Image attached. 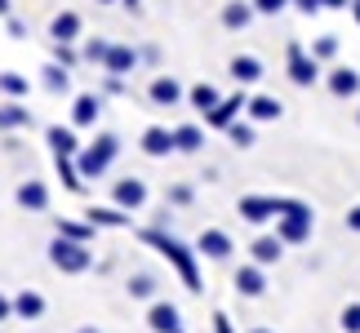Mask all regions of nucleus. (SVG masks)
I'll return each instance as SVG.
<instances>
[{
  "instance_id": "f3484780",
  "label": "nucleus",
  "mask_w": 360,
  "mask_h": 333,
  "mask_svg": "<svg viewBox=\"0 0 360 333\" xmlns=\"http://www.w3.org/2000/svg\"><path fill=\"white\" fill-rule=\"evenodd\" d=\"M98 116H103V93H76V103H72V124L76 129L98 124Z\"/></svg>"
},
{
  "instance_id": "4be33fe9",
  "label": "nucleus",
  "mask_w": 360,
  "mask_h": 333,
  "mask_svg": "<svg viewBox=\"0 0 360 333\" xmlns=\"http://www.w3.org/2000/svg\"><path fill=\"white\" fill-rule=\"evenodd\" d=\"M325 85H329L334 98H356V93H360V72H356V67H334V72L325 76Z\"/></svg>"
},
{
  "instance_id": "c03bdc74",
  "label": "nucleus",
  "mask_w": 360,
  "mask_h": 333,
  "mask_svg": "<svg viewBox=\"0 0 360 333\" xmlns=\"http://www.w3.org/2000/svg\"><path fill=\"white\" fill-rule=\"evenodd\" d=\"M342 222H347V231H356V235H360V204H352V209H347V218H342Z\"/></svg>"
},
{
  "instance_id": "c85d7f7f",
  "label": "nucleus",
  "mask_w": 360,
  "mask_h": 333,
  "mask_svg": "<svg viewBox=\"0 0 360 333\" xmlns=\"http://www.w3.org/2000/svg\"><path fill=\"white\" fill-rule=\"evenodd\" d=\"M174 143H178L183 156H196V151L205 147V129H200V124H178V129H174Z\"/></svg>"
},
{
  "instance_id": "473e14b6",
  "label": "nucleus",
  "mask_w": 360,
  "mask_h": 333,
  "mask_svg": "<svg viewBox=\"0 0 360 333\" xmlns=\"http://www.w3.org/2000/svg\"><path fill=\"white\" fill-rule=\"evenodd\" d=\"M124 289H129V298L147 302V298H156V275H151V271H134V275H129V285H124Z\"/></svg>"
},
{
  "instance_id": "393cba45",
  "label": "nucleus",
  "mask_w": 360,
  "mask_h": 333,
  "mask_svg": "<svg viewBox=\"0 0 360 333\" xmlns=\"http://www.w3.org/2000/svg\"><path fill=\"white\" fill-rule=\"evenodd\" d=\"M85 218L94 222V227H134L129 209H120V204H89Z\"/></svg>"
},
{
  "instance_id": "20e7f679",
  "label": "nucleus",
  "mask_w": 360,
  "mask_h": 333,
  "mask_svg": "<svg viewBox=\"0 0 360 333\" xmlns=\"http://www.w3.org/2000/svg\"><path fill=\"white\" fill-rule=\"evenodd\" d=\"M311 231H316V214H311V204H302V200H289V209L276 218V235H281L285 244H307Z\"/></svg>"
},
{
  "instance_id": "bb28decb",
  "label": "nucleus",
  "mask_w": 360,
  "mask_h": 333,
  "mask_svg": "<svg viewBox=\"0 0 360 333\" xmlns=\"http://www.w3.org/2000/svg\"><path fill=\"white\" fill-rule=\"evenodd\" d=\"M40 85H45L49 93H72V67H63V63H45L40 67Z\"/></svg>"
},
{
  "instance_id": "09e8293b",
  "label": "nucleus",
  "mask_w": 360,
  "mask_h": 333,
  "mask_svg": "<svg viewBox=\"0 0 360 333\" xmlns=\"http://www.w3.org/2000/svg\"><path fill=\"white\" fill-rule=\"evenodd\" d=\"M76 333H103V329L98 325H85V329H76Z\"/></svg>"
},
{
  "instance_id": "2eb2a0df",
  "label": "nucleus",
  "mask_w": 360,
  "mask_h": 333,
  "mask_svg": "<svg viewBox=\"0 0 360 333\" xmlns=\"http://www.w3.org/2000/svg\"><path fill=\"white\" fill-rule=\"evenodd\" d=\"M138 63H143V53H138L134 45H112V49H107V58H103V72L107 76H129Z\"/></svg>"
},
{
  "instance_id": "72a5a7b5",
  "label": "nucleus",
  "mask_w": 360,
  "mask_h": 333,
  "mask_svg": "<svg viewBox=\"0 0 360 333\" xmlns=\"http://www.w3.org/2000/svg\"><path fill=\"white\" fill-rule=\"evenodd\" d=\"M223 133H227L236 147H254V143H258V133H254V120H231Z\"/></svg>"
},
{
  "instance_id": "7c9ffc66",
  "label": "nucleus",
  "mask_w": 360,
  "mask_h": 333,
  "mask_svg": "<svg viewBox=\"0 0 360 333\" xmlns=\"http://www.w3.org/2000/svg\"><path fill=\"white\" fill-rule=\"evenodd\" d=\"M53 169H58L67 191H85V178H80V169H76V156H53Z\"/></svg>"
},
{
  "instance_id": "37998d69",
  "label": "nucleus",
  "mask_w": 360,
  "mask_h": 333,
  "mask_svg": "<svg viewBox=\"0 0 360 333\" xmlns=\"http://www.w3.org/2000/svg\"><path fill=\"white\" fill-rule=\"evenodd\" d=\"M5 320H13V298L0 294V325H5Z\"/></svg>"
},
{
  "instance_id": "6e6552de",
  "label": "nucleus",
  "mask_w": 360,
  "mask_h": 333,
  "mask_svg": "<svg viewBox=\"0 0 360 333\" xmlns=\"http://www.w3.org/2000/svg\"><path fill=\"white\" fill-rule=\"evenodd\" d=\"M231 249H236V244H231V235H227L223 227H205V231H200V240H196V254H200V258H210V262H227V258H231Z\"/></svg>"
},
{
  "instance_id": "0eeeda50",
  "label": "nucleus",
  "mask_w": 360,
  "mask_h": 333,
  "mask_svg": "<svg viewBox=\"0 0 360 333\" xmlns=\"http://www.w3.org/2000/svg\"><path fill=\"white\" fill-rule=\"evenodd\" d=\"M231 289H236L240 298H262L267 294V267H258V262L249 258L245 267H236V275H231Z\"/></svg>"
},
{
  "instance_id": "49530a36",
  "label": "nucleus",
  "mask_w": 360,
  "mask_h": 333,
  "mask_svg": "<svg viewBox=\"0 0 360 333\" xmlns=\"http://www.w3.org/2000/svg\"><path fill=\"white\" fill-rule=\"evenodd\" d=\"M214 333H236V329H231V320H227V315H223V311H218V315H214Z\"/></svg>"
},
{
  "instance_id": "a19ab883",
  "label": "nucleus",
  "mask_w": 360,
  "mask_h": 333,
  "mask_svg": "<svg viewBox=\"0 0 360 333\" xmlns=\"http://www.w3.org/2000/svg\"><path fill=\"white\" fill-rule=\"evenodd\" d=\"M5 27H9V36H13V40H27V22H18V18H13V13L5 18Z\"/></svg>"
},
{
  "instance_id": "c9c22d12",
  "label": "nucleus",
  "mask_w": 360,
  "mask_h": 333,
  "mask_svg": "<svg viewBox=\"0 0 360 333\" xmlns=\"http://www.w3.org/2000/svg\"><path fill=\"white\" fill-rule=\"evenodd\" d=\"M311 53H316L321 63H334V58H338V36H316V40H311Z\"/></svg>"
},
{
  "instance_id": "4c0bfd02",
  "label": "nucleus",
  "mask_w": 360,
  "mask_h": 333,
  "mask_svg": "<svg viewBox=\"0 0 360 333\" xmlns=\"http://www.w3.org/2000/svg\"><path fill=\"white\" fill-rule=\"evenodd\" d=\"M53 63H63V67H76V63H80V49L63 45V40H53Z\"/></svg>"
},
{
  "instance_id": "c756f323",
  "label": "nucleus",
  "mask_w": 360,
  "mask_h": 333,
  "mask_svg": "<svg viewBox=\"0 0 360 333\" xmlns=\"http://www.w3.org/2000/svg\"><path fill=\"white\" fill-rule=\"evenodd\" d=\"M53 231H58V235H67V240H80V244H89L98 227H94L89 218H85V222H76V218H58V222H53Z\"/></svg>"
},
{
  "instance_id": "f257e3e1",
  "label": "nucleus",
  "mask_w": 360,
  "mask_h": 333,
  "mask_svg": "<svg viewBox=\"0 0 360 333\" xmlns=\"http://www.w3.org/2000/svg\"><path fill=\"white\" fill-rule=\"evenodd\" d=\"M143 244H151V249H160L165 258H169V267L178 271V280H183L191 294H200V267H196V254L178 240V235H169L165 227H147L143 231Z\"/></svg>"
},
{
  "instance_id": "a211bd4d",
  "label": "nucleus",
  "mask_w": 360,
  "mask_h": 333,
  "mask_svg": "<svg viewBox=\"0 0 360 333\" xmlns=\"http://www.w3.org/2000/svg\"><path fill=\"white\" fill-rule=\"evenodd\" d=\"M245 116L254 120V124H271V120L285 116V103L271 98V93H254V98H249V107H245Z\"/></svg>"
},
{
  "instance_id": "6e6d98bb",
  "label": "nucleus",
  "mask_w": 360,
  "mask_h": 333,
  "mask_svg": "<svg viewBox=\"0 0 360 333\" xmlns=\"http://www.w3.org/2000/svg\"><path fill=\"white\" fill-rule=\"evenodd\" d=\"M178 333H183V329H178Z\"/></svg>"
},
{
  "instance_id": "4468645a",
  "label": "nucleus",
  "mask_w": 360,
  "mask_h": 333,
  "mask_svg": "<svg viewBox=\"0 0 360 333\" xmlns=\"http://www.w3.org/2000/svg\"><path fill=\"white\" fill-rule=\"evenodd\" d=\"M147 98L156 103V107H178L187 98V89H183V80H174V76H156L147 85Z\"/></svg>"
},
{
  "instance_id": "7ed1b4c3",
  "label": "nucleus",
  "mask_w": 360,
  "mask_h": 333,
  "mask_svg": "<svg viewBox=\"0 0 360 333\" xmlns=\"http://www.w3.org/2000/svg\"><path fill=\"white\" fill-rule=\"evenodd\" d=\"M49 267L63 271V275H85L94 267V254H89V244H80V240L53 235L49 240Z\"/></svg>"
},
{
  "instance_id": "aec40b11",
  "label": "nucleus",
  "mask_w": 360,
  "mask_h": 333,
  "mask_svg": "<svg viewBox=\"0 0 360 333\" xmlns=\"http://www.w3.org/2000/svg\"><path fill=\"white\" fill-rule=\"evenodd\" d=\"M285 249H289V244L271 231V235H258V240L249 244V258H254L258 267H271V262H281V258H285Z\"/></svg>"
},
{
  "instance_id": "9d476101",
  "label": "nucleus",
  "mask_w": 360,
  "mask_h": 333,
  "mask_svg": "<svg viewBox=\"0 0 360 333\" xmlns=\"http://www.w3.org/2000/svg\"><path fill=\"white\" fill-rule=\"evenodd\" d=\"M245 107H249V93H245V89H236V93H227V98L218 103L210 116H205V124H210V129H227L231 120H240V111H245Z\"/></svg>"
},
{
  "instance_id": "f8f14e48",
  "label": "nucleus",
  "mask_w": 360,
  "mask_h": 333,
  "mask_svg": "<svg viewBox=\"0 0 360 333\" xmlns=\"http://www.w3.org/2000/svg\"><path fill=\"white\" fill-rule=\"evenodd\" d=\"M138 147H143V156H169V151H178V143H174V129H165V124H147L143 129V138H138Z\"/></svg>"
},
{
  "instance_id": "6ab92c4d",
  "label": "nucleus",
  "mask_w": 360,
  "mask_h": 333,
  "mask_svg": "<svg viewBox=\"0 0 360 333\" xmlns=\"http://www.w3.org/2000/svg\"><path fill=\"white\" fill-rule=\"evenodd\" d=\"M18 129H32V111H27V103L22 98L0 103V133H18Z\"/></svg>"
},
{
  "instance_id": "2f4dec72",
  "label": "nucleus",
  "mask_w": 360,
  "mask_h": 333,
  "mask_svg": "<svg viewBox=\"0 0 360 333\" xmlns=\"http://www.w3.org/2000/svg\"><path fill=\"white\" fill-rule=\"evenodd\" d=\"M0 93H5V98H22V103H27L32 80H27L22 72H0Z\"/></svg>"
},
{
  "instance_id": "79ce46f5",
  "label": "nucleus",
  "mask_w": 360,
  "mask_h": 333,
  "mask_svg": "<svg viewBox=\"0 0 360 333\" xmlns=\"http://www.w3.org/2000/svg\"><path fill=\"white\" fill-rule=\"evenodd\" d=\"M103 93H124V76H107L103 80Z\"/></svg>"
},
{
  "instance_id": "cd10ccee",
  "label": "nucleus",
  "mask_w": 360,
  "mask_h": 333,
  "mask_svg": "<svg viewBox=\"0 0 360 333\" xmlns=\"http://www.w3.org/2000/svg\"><path fill=\"white\" fill-rule=\"evenodd\" d=\"M187 103L196 107L200 116H210V111H214L218 103H223V93H218V89L210 85V80H200V85H191V89H187Z\"/></svg>"
},
{
  "instance_id": "39448f33",
  "label": "nucleus",
  "mask_w": 360,
  "mask_h": 333,
  "mask_svg": "<svg viewBox=\"0 0 360 333\" xmlns=\"http://www.w3.org/2000/svg\"><path fill=\"white\" fill-rule=\"evenodd\" d=\"M285 72H289V80H294L298 89H311L316 80H321V58L307 53L298 40H289V45H285Z\"/></svg>"
},
{
  "instance_id": "ea45409f",
  "label": "nucleus",
  "mask_w": 360,
  "mask_h": 333,
  "mask_svg": "<svg viewBox=\"0 0 360 333\" xmlns=\"http://www.w3.org/2000/svg\"><path fill=\"white\" fill-rule=\"evenodd\" d=\"M289 5H294V0H254V9H258V13H267V18H276V13H285Z\"/></svg>"
},
{
  "instance_id": "b1692460",
  "label": "nucleus",
  "mask_w": 360,
  "mask_h": 333,
  "mask_svg": "<svg viewBox=\"0 0 360 333\" xmlns=\"http://www.w3.org/2000/svg\"><path fill=\"white\" fill-rule=\"evenodd\" d=\"M254 13H258V9H254V0H227L218 18H223L227 32H245V27L254 22Z\"/></svg>"
},
{
  "instance_id": "412c9836",
  "label": "nucleus",
  "mask_w": 360,
  "mask_h": 333,
  "mask_svg": "<svg viewBox=\"0 0 360 333\" xmlns=\"http://www.w3.org/2000/svg\"><path fill=\"white\" fill-rule=\"evenodd\" d=\"M49 40H63V45H76L80 40V13L76 9H63L49 18Z\"/></svg>"
},
{
  "instance_id": "ddd939ff",
  "label": "nucleus",
  "mask_w": 360,
  "mask_h": 333,
  "mask_svg": "<svg viewBox=\"0 0 360 333\" xmlns=\"http://www.w3.org/2000/svg\"><path fill=\"white\" fill-rule=\"evenodd\" d=\"M13 200H18L27 214H45V209H49V187L40 183V178H27V183H18Z\"/></svg>"
},
{
  "instance_id": "5fc2aeb1",
  "label": "nucleus",
  "mask_w": 360,
  "mask_h": 333,
  "mask_svg": "<svg viewBox=\"0 0 360 333\" xmlns=\"http://www.w3.org/2000/svg\"><path fill=\"white\" fill-rule=\"evenodd\" d=\"M352 5H360V0H352Z\"/></svg>"
},
{
  "instance_id": "e433bc0d",
  "label": "nucleus",
  "mask_w": 360,
  "mask_h": 333,
  "mask_svg": "<svg viewBox=\"0 0 360 333\" xmlns=\"http://www.w3.org/2000/svg\"><path fill=\"white\" fill-rule=\"evenodd\" d=\"M338 325H342V333H360V302H347V307H342Z\"/></svg>"
},
{
  "instance_id": "9b49d317",
  "label": "nucleus",
  "mask_w": 360,
  "mask_h": 333,
  "mask_svg": "<svg viewBox=\"0 0 360 333\" xmlns=\"http://www.w3.org/2000/svg\"><path fill=\"white\" fill-rule=\"evenodd\" d=\"M147 329H151V333H178V329H183V315H178L174 302L156 298V302L147 307Z\"/></svg>"
},
{
  "instance_id": "864d4df0",
  "label": "nucleus",
  "mask_w": 360,
  "mask_h": 333,
  "mask_svg": "<svg viewBox=\"0 0 360 333\" xmlns=\"http://www.w3.org/2000/svg\"><path fill=\"white\" fill-rule=\"evenodd\" d=\"M356 22H360V5H356Z\"/></svg>"
},
{
  "instance_id": "4d7b16f0",
  "label": "nucleus",
  "mask_w": 360,
  "mask_h": 333,
  "mask_svg": "<svg viewBox=\"0 0 360 333\" xmlns=\"http://www.w3.org/2000/svg\"><path fill=\"white\" fill-rule=\"evenodd\" d=\"M356 120H360V116H356Z\"/></svg>"
},
{
  "instance_id": "dca6fc26",
  "label": "nucleus",
  "mask_w": 360,
  "mask_h": 333,
  "mask_svg": "<svg viewBox=\"0 0 360 333\" xmlns=\"http://www.w3.org/2000/svg\"><path fill=\"white\" fill-rule=\"evenodd\" d=\"M45 143H49L53 156H80L76 124H49V129H45Z\"/></svg>"
},
{
  "instance_id": "a18cd8bd",
  "label": "nucleus",
  "mask_w": 360,
  "mask_h": 333,
  "mask_svg": "<svg viewBox=\"0 0 360 333\" xmlns=\"http://www.w3.org/2000/svg\"><path fill=\"white\" fill-rule=\"evenodd\" d=\"M138 53H143V63H151V67L160 63V49H156V45H143V49H138Z\"/></svg>"
},
{
  "instance_id": "423d86ee",
  "label": "nucleus",
  "mask_w": 360,
  "mask_h": 333,
  "mask_svg": "<svg viewBox=\"0 0 360 333\" xmlns=\"http://www.w3.org/2000/svg\"><path fill=\"white\" fill-rule=\"evenodd\" d=\"M289 209V196H240V218L254 222V227H262V222L281 218Z\"/></svg>"
},
{
  "instance_id": "f704fd0d",
  "label": "nucleus",
  "mask_w": 360,
  "mask_h": 333,
  "mask_svg": "<svg viewBox=\"0 0 360 333\" xmlns=\"http://www.w3.org/2000/svg\"><path fill=\"white\" fill-rule=\"evenodd\" d=\"M107 49H112V40L94 36V40H85V49H80V58H85V63H98V67H103V58H107Z\"/></svg>"
},
{
  "instance_id": "603ef678",
  "label": "nucleus",
  "mask_w": 360,
  "mask_h": 333,
  "mask_svg": "<svg viewBox=\"0 0 360 333\" xmlns=\"http://www.w3.org/2000/svg\"><path fill=\"white\" fill-rule=\"evenodd\" d=\"M98 5H120V0H98Z\"/></svg>"
},
{
  "instance_id": "8fccbe9b",
  "label": "nucleus",
  "mask_w": 360,
  "mask_h": 333,
  "mask_svg": "<svg viewBox=\"0 0 360 333\" xmlns=\"http://www.w3.org/2000/svg\"><path fill=\"white\" fill-rule=\"evenodd\" d=\"M0 18H9V0H0Z\"/></svg>"
},
{
  "instance_id": "58836bf2",
  "label": "nucleus",
  "mask_w": 360,
  "mask_h": 333,
  "mask_svg": "<svg viewBox=\"0 0 360 333\" xmlns=\"http://www.w3.org/2000/svg\"><path fill=\"white\" fill-rule=\"evenodd\" d=\"M191 200H196V191H191L187 183H174V187H169V204H178V209H187Z\"/></svg>"
},
{
  "instance_id": "3c124183",
  "label": "nucleus",
  "mask_w": 360,
  "mask_h": 333,
  "mask_svg": "<svg viewBox=\"0 0 360 333\" xmlns=\"http://www.w3.org/2000/svg\"><path fill=\"white\" fill-rule=\"evenodd\" d=\"M245 333H276V329H245Z\"/></svg>"
},
{
  "instance_id": "a878e982",
  "label": "nucleus",
  "mask_w": 360,
  "mask_h": 333,
  "mask_svg": "<svg viewBox=\"0 0 360 333\" xmlns=\"http://www.w3.org/2000/svg\"><path fill=\"white\" fill-rule=\"evenodd\" d=\"M227 72H231L236 85H258V80H262V63L254 58V53H236V58L227 63Z\"/></svg>"
},
{
  "instance_id": "5701e85b",
  "label": "nucleus",
  "mask_w": 360,
  "mask_h": 333,
  "mask_svg": "<svg viewBox=\"0 0 360 333\" xmlns=\"http://www.w3.org/2000/svg\"><path fill=\"white\" fill-rule=\"evenodd\" d=\"M13 315L27 325H36L40 315H45V294H36V289H18L13 294Z\"/></svg>"
},
{
  "instance_id": "f03ea898",
  "label": "nucleus",
  "mask_w": 360,
  "mask_h": 333,
  "mask_svg": "<svg viewBox=\"0 0 360 333\" xmlns=\"http://www.w3.org/2000/svg\"><path fill=\"white\" fill-rule=\"evenodd\" d=\"M116 156H120V138L116 133H98L89 147H80V156H76V169H80V178H103L107 169L116 164Z\"/></svg>"
},
{
  "instance_id": "1a4fd4ad",
  "label": "nucleus",
  "mask_w": 360,
  "mask_h": 333,
  "mask_svg": "<svg viewBox=\"0 0 360 333\" xmlns=\"http://www.w3.org/2000/svg\"><path fill=\"white\" fill-rule=\"evenodd\" d=\"M112 204H120V209H143L147 204V183L143 178H116L112 183Z\"/></svg>"
},
{
  "instance_id": "de8ad7c7",
  "label": "nucleus",
  "mask_w": 360,
  "mask_h": 333,
  "mask_svg": "<svg viewBox=\"0 0 360 333\" xmlns=\"http://www.w3.org/2000/svg\"><path fill=\"white\" fill-rule=\"evenodd\" d=\"M120 5L129 9V13H138V9H143V0H120Z\"/></svg>"
}]
</instances>
